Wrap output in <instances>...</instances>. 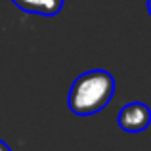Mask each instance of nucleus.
<instances>
[{
	"instance_id": "nucleus-3",
	"label": "nucleus",
	"mask_w": 151,
	"mask_h": 151,
	"mask_svg": "<svg viewBox=\"0 0 151 151\" xmlns=\"http://www.w3.org/2000/svg\"><path fill=\"white\" fill-rule=\"evenodd\" d=\"M12 2L25 14H37V15L52 17V15L61 12L65 0H12Z\"/></svg>"
},
{
	"instance_id": "nucleus-5",
	"label": "nucleus",
	"mask_w": 151,
	"mask_h": 151,
	"mask_svg": "<svg viewBox=\"0 0 151 151\" xmlns=\"http://www.w3.org/2000/svg\"><path fill=\"white\" fill-rule=\"evenodd\" d=\"M147 12H149V15H151V0H147Z\"/></svg>"
},
{
	"instance_id": "nucleus-2",
	"label": "nucleus",
	"mask_w": 151,
	"mask_h": 151,
	"mask_svg": "<svg viewBox=\"0 0 151 151\" xmlns=\"http://www.w3.org/2000/svg\"><path fill=\"white\" fill-rule=\"evenodd\" d=\"M117 122L124 132H142L151 124V109L142 101H130L121 109Z\"/></svg>"
},
{
	"instance_id": "nucleus-1",
	"label": "nucleus",
	"mask_w": 151,
	"mask_h": 151,
	"mask_svg": "<svg viewBox=\"0 0 151 151\" xmlns=\"http://www.w3.org/2000/svg\"><path fill=\"white\" fill-rule=\"evenodd\" d=\"M115 94V78L105 69H92L78 75L69 90V109L78 117L101 111Z\"/></svg>"
},
{
	"instance_id": "nucleus-4",
	"label": "nucleus",
	"mask_w": 151,
	"mask_h": 151,
	"mask_svg": "<svg viewBox=\"0 0 151 151\" xmlns=\"http://www.w3.org/2000/svg\"><path fill=\"white\" fill-rule=\"evenodd\" d=\"M0 151H12V149H10V147H8V145H6V144H4V142H2V140H0Z\"/></svg>"
}]
</instances>
